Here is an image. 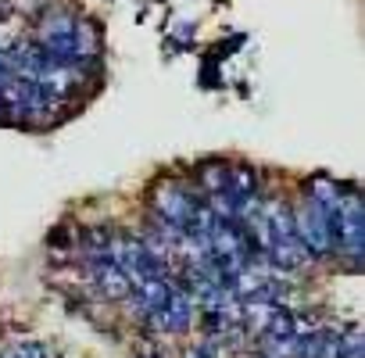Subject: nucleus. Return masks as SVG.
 Segmentation results:
<instances>
[{"mask_svg":"<svg viewBox=\"0 0 365 358\" xmlns=\"http://www.w3.org/2000/svg\"><path fill=\"white\" fill-rule=\"evenodd\" d=\"M0 118H4V93H0Z\"/></svg>","mask_w":365,"mask_h":358,"instance_id":"nucleus-7","label":"nucleus"},{"mask_svg":"<svg viewBox=\"0 0 365 358\" xmlns=\"http://www.w3.org/2000/svg\"><path fill=\"white\" fill-rule=\"evenodd\" d=\"M336 358H361V329H344L336 333Z\"/></svg>","mask_w":365,"mask_h":358,"instance_id":"nucleus-5","label":"nucleus"},{"mask_svg":"<svg viewBox=\"0 0 365 358\" xmlns=\"http://www.w3.org/2000/svg\"><path fill=\"white\" fill-rule=\"evenodd\" d=\"M90 269H93V280H97V287L104 290V297H125L129 290H133V283H129V276L118 269V262L111 258V255H104V258H90Z\"/></svg>","mask_w":365,"mask_h":358,"instance_id":"nucleus-2","label":"nucleus"},{"mask_svg":"<svg viewBox=\"0 0 365 358\" xmlns=\"http://www.w3.org/2000/svg\"><path fill=\"white\" fill-rule=\"evenodd\" d=\"M294 230L308 251V258H326L336 251V208H326L312 198L294 212Z\"/></svg>","mask_w":365,"mask_h":358,"instance_id":"nucleus-1","label":"nucleus"},{"mask_svg":"<svg viewBox=\"0 0 365 358\" xmlns=\"http://www.w3.org/2000/svg\"><path fill=\"white\" fill-rule=\"evenodd\" d=\"M344 183H333V179H326V175H315V179H308L304 183V198H312V201H319V205H326V208H336L340 205V198H344Z\"/></svg>","mask_w":365,"mask_h":358,"instance_id":"nucleus-4","label":"nucleus"},{"mask_svg":"<svg viewBox=\"0 0 365 358\" xmlns=\"http://www.w3.org/2000/svg\"><path fill=\"white\" fill-rule=\"evenodd\" d=\"M0 358H51V351L43 347V344H19V347H11L8 354H0Z\"/></svg>","mask_w":365,"mask_h":358,"instance_id":"nucleus-6","label":"nucleus"},{"mask_svg":"<svg viewBox=\"0 0 365 358\" xmlns=\"http://www.w3.org/2000/svg\"><path fill=\"white\" fill-rule=\"evenodd\" d=\"M197 183H201V190L205 194H226L230 190V165L226 161H205L201 168H197Z\"/></svg>","mask_w":365,"mask_h":358,"instance_id":"nucleus-3","label":"nucleus"},{"mask_svg":"<svg viewBox=\"0 0 365 358\" xmlns=\"http://www.w3.org/2000/svg\"><path fill=\"white\" fill-rule=\"evenodd\" d=\"M143 358H161V354H143Z\"/></svg>","mask_w":365,"mask_h":358,"instance_id":"nucleus-8","label":"nucleus"}]
</instances>
